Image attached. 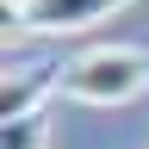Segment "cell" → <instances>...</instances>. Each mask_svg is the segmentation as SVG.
Instances as JSON below:
<instances>
[{
    "instance_id": "obj_1",
    "label": "cell",
    "mask_w": 149,
    "mask_h": 149,
    "mask_svg": "<svg viewBox=\"0 0 149 149\" xmlns=\"http://www.w3.org/2000/svg\"><path fill=\"white\" fill-rule=\"evenodd\" d=\"M62 93L74 106H130L149 93V50L137 44H93L62 62Z\"/></svg>"
},
{
    "instance_id": "obj_2",
    "label": "cell",
    "mask_w": 149,
    "mask_h": 149,
    "mask_svg": "<svg viewBox=\"0 0 149 149\" xmlns=\"http://www.w3.org/2000/svg\"><path fill=\"white\" fill-rule=\"evenodd\" d=\"M137 6V0H6V31H37V37H74L93 31L100 19Z\"/></svg>"
},
{
    "instance_id": "obj_3",
    "label": "cell",
    "mask_w": 149,
    "mask_h": 149,
    "mask_svg": "<svg viewBox=\"0 0 149 149\" xmlns=\"http://www.w3.org/2000/svg\"><path fill=\"white\" fill-rule=\"evenodd\" d=\"M50 93H62V68H56V62H25V68H6V87H0V124L44 112V100H50Z\"/></svg>"
},
{
    "instance_id": "obj_4",
    "label": "cell",
    "mask_w": 149,
    "mask_h": 149,
    "mask_svg": "<svg viewBox=\"0 0 149 149\" xmlns=\"http://www.w3.org/2000/svg\"><path fill=\"white\" fill-rule=\"evenodd\" d=\"M0 149H50V118H44V112H31V118L0 124Z\"/></svg>"
}]
</instances>
